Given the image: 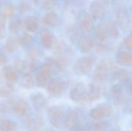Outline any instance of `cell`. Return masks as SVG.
I'll use <instances>...</instances> for the list:
<instances>
[{"instance_id":"obj_44","label":"cell","mask_w":132,"mask_h":131,"mask_svg":"<svg viewBox=\"0 0 132 131\" xmlns=\"http://www.w3.org/2000/svg\"><path fill=\"white\" fill-rule=\"evenodd\" d=\"M5 36V29H0V39H3Z\"/></svg>"},{"instance_id":"obj_24","label":"cell","mask_w":132,"mask_h":131,"mask_svg":"<svg viewBox=\"0 0 132 131\" xmlns=\"http://www.w3.org/2000/svg\"><path fill=\"white\" fill-rule=\"evenodd\" d=\"M14 92V89L11 84L0 86V97L1 98H9Z\"/></svg>"},{"instance_id":"obj_4","label":"cell","mask_w":132,"mask_h":131,"mask_svg":"<svg viewBox=\"0 0 132 131\" xmlns=\"http://www.w3.org/2000/svg\"><path fill=\"white\" fill-rule=\"evenodd\" d=\"M67 87V84L60 80L54 79L49 82L48 85L46 86V90L49 93L53 96H59L62 94Z\"/></svg>"},{"instance_id":"obj_16","label":"cell","mask_w":132,"mask_h":131,"mask_svg":"<svg viewBox=\"0 0 132 131\" xmlns=\"http://www.w3.org/2000/svg\"><path fill=\"white\" fill-rule=\"evenodd\" d=\"M45 127V121L44 118L39 113L33 114V120H32V130L42 131Z\"/></svg>"},{"instance_id":"obj_2","label":"cell","mask_w":132,"mask_h":131,"mask_svg":"<svg viewBox=\"0 0 132 131\" xmlns=\"http://www.w3.org/2000/svg\"><path fill=\"white\" fill-rule=\"evenodd\" d=\"M70 97L75 103H82L87 100V90L83 83L73 85L70 90Z\"/></svg>"},{"instance_id":"obj_43","label":"cell","mask_w":132,"mask_h":131,"mask_svg":"<svg viewBox=\"0 0 132 131\" xmlns=\"http://www.w3.org/2000/svg\"><path fill=\"white\" fill-rule=\"evenodd\" d=\"M125 81V86L128 87V89H129L131 91H132V78L126 79Z\"/></svg>"},{"instance_id":"obj_28","label":"cell","mask_w":132,"mask_h":131,"mask_svg":"<svg viewBox=\"0 0 132 131\" xmlns=\"http://www.w3.org/2000/svg\"><path fill=\"white\" fill-rule=\"evenodd\" d=\"M50 77H47L44 75H42L40 73H39L36 78V85L39 87H46V86L48 85L50 80Z\"/></svg>"},{"instance_id":"obj_9","label":"cell","mask_w":132,"mask_h":131,"mask_svg":"<svg viewBox=\"0 0 132 131\" xmlns=\"http://www.w3.org/2000/svg\"><path fill=\"white\" fill-rule=\"evenodd\" d=\"M90 12L92 14V15L95 18V19H102L103 17H104L105 14H106V9L104 8V6L98 2H94L91 3L90 7Z\"/></svg>"},{"instance_id":"obj_11","label":"cell","mask_w":132,"mask_h":131,"mask_svg":"<svg viewBox=\"0 0 132 131\" xmlns=\"http://www.w3.org/2000/svg\"><path fill=\"white\" fill-rule=\"evenodd\" d=\"M2 75L4 79L8 82L9 84H15L17 81V74L15 70V69H13L12 67L8 66H5L2 69Z\"/></svg>"},{"instance_id":"obj_13","label":"cell","mask_w":132,"mask_h":131,"mask_svg":"<svg viewBox=\"0 0 132 131\" xmlns=\"http://www.w3.org/2000/svg\"><path fill=\"white\" fill-rule=\"evenodd\" d=\"M101 97V90L97 84H91L89 90H87L88 101H97Z\"/></svg>"},{"instance_id":"obj_27","label":"cell","mask_w":132,"mask_h":131,"mask_svg":"<svg viewBox=\"0 0 132 131\" xmlns=\"http://www.w3.org/2000/svg\"><path fill=\"white\" fill-rule=\"evenodd\" d=\"M96 36L97 38L100 40V41H104L105 40L108 36V32H107V29H106V25H100L96 30Z\"/></svg>"},{"instance_id":"obj_21","label":"cell","mask_w":132,"mask_h":131,"mask_svg":"<svg viewBox=\"0 0 132 131\" xmlns=\"http://www.w3.org/2000/svg\"><path fill=\"white\" fill-rule=\"evenodd\" d=\"M118 62L121 66H130L132 64V56L127 52H122L118 56Z\"/></svg>"},{"instance_id":"obj_10","label":"cell","mask_w":132,"mask_h":131,"mask_svg":"<svg viewBox=\"0 0 132 131\" xmlns=\"http://www.w3.org/2000/svg\"><path fill=\"white\" fill-rule=\"evenodd\" d=\"M117 22L120 29L123 31H126L130 27L131 21L129 16L125 11H120L117 15Z\"/></svg>"},{"instance_id":"obj_48","label":"cell","mask_w":132,"mask_h":131,"mask_svg":"<svg viewBox=\"0 0 132 131\" xmlns=\"http://www.w3.org/2000/svg\"><path fill=\"white\" fill-rule=\"evenodd\" d=\"M131 35H132V34H131Z\"/></svg>"},{"instance_id":"obj_14","label":"cell","mask_w":132,"mask_h":131,"mask_svg":"<svg viewBox=\"0 0 132 131\" xmlns=\"http://www.w3.org/2000/svg\"><path fill=\"white\" fill-rule=\"evenodd\" d=\"M93 46L94 42L92 39L88 36H84L79 41V48L82 53H87L90 51Z\"/></svg>"},{"instance_id":"obj_30","label":"cell","mask_w":132,"mask_h":131,"mask_svg":"<svg viewBox=\"0 0 132 131\" xmlns=\"http://www.w3.org/2000/svg\"><path fill=\"white\" fill-rule=\"evenodd\" d=\"M105 124L104 123L96 122L89 127L88 131H105Z\"/></svg>"},{"instance_id":"obj_42","label":"cell","mask_w":132,"mask_h":131,"mask_svg":"<svg viewBox=\"0 0 132 131\" xmlns=\"http://www.w3.org/2000/svg\"><path fill=\"white\" fill-rule=\"evenodd\" d=\"M5 22H6L5 15L4 14L3 15H0V29H5Z\"/></svg>"},{"instance_id":"obj_38","label":"cell","mask_w":132,"mask_h":131,"mask_svg":"<svg viewBox=\"0 0 132 131\" xmlns=\"http://www.w3.org/2000/svg\"><path fill=\"white\" fill-rule=\"evenodd\" d=\"M69 131H86V128L83 124H81L79 122L75 125H73L72 127H70L69 129Z\"/></svg>"},{"instance_id":"obj_7","label":"cell","mask_w":132,"mask_h":131,"mask_svg":"<svg viewBox=\"0 0 132 131\" xmlns=\"http://www.w3.org/2000/svg\"><path fill=\"white\" fill-rule=\"evenodd\" d=\"M31 101L33 107L36 110L44 109L47 105V100L46 97L41 93H36L31 96Z\"/></svg>"},{"instance_id":"obj_12","label":"cell","mask_w":132,"mask_h":131,"mask_svg":"<svg viewBox=\"0 0 132 131\" xmlns=\"http://www.w3.org/2000/svg\"><path fill=\"white\" fill-rule=\"evenodd\" d=\"M79 122H80L79 114L75 111H71L69 113H67V115L65 117L63 120V126L66 128L70 129V127H72L73 125H75Z\"/></svg>"},{"instance_id":"obj_34","label":"cell","mask_w":132,"mask_h":131,"mask_svg":"<svg viewBox=\"0 0 132 131\" xmlns=\"http://www.w3.org/2000/svg\"><path fill=\"white\" fill-rule=\"evenodd\" d=\"M14 69L18 71H23L26 69V63L24 61L19 59L14 62Z\"/></svg>"},{"instance_id":"obj_18","label":"cell","mask_w":132,"mask_h":131,"mask_svg":"<svg viewBox=\"0 0 132 131\" xmlns=\"http://www.w3.org/2000/svg\"><path fill=\"white\" fill-rule=\"evenodd\" d=\"M34 85H35V81L32 76L29 74H26L22 77L20 81V86L22 88L25 90H30L34 86Z\"/></svg>"},{"instance_id":"obj_6","label":"cell","mask_w":132,"mask_h":131,"mask_svg":"<svg viewBox=\"0 0 132 131\" xmlns=\"http://www.w3.org/2000/svg\"><path fill=\"white\" fill-rule=\"evenodd\" d=\"M108 70V65L104 61H101L97 66L94 73V84L99 85L104 82Z\"/></svg>"},{"instance_id":"obj_46","label":"cell","mask_w":132,"mask_h":131,"mask_svg":"<svg viewBox=\"0 0 132 131\" xmlns=\"http://www.w3.org/2000/svg\"><path fill=\"white\" fill-rule=\"evenodd\" d=\"M27 131H39V130H32V129H30V130H28Z\"/></svg>"},{"instance_id":"obj_5","label":"cell","mask_w":132,"mask_h":131,"mask_svg":"<svg viewBox=\"0 0 132 131\" xmlns=\"http://www.w3.org/2000/svg\"><path fill=\"white\" fill-rule=\"evenodd\" d=\"M12 110L17 116L22 117L31 113V107L29 104L24 100H18L12 105Z\"/></svg>"},{"instance_id":"obj_23","label":"cell","mask_w":132,"mask_h":131,"mask_svg":"<svg viewBox=\"0 0 132 131\" xmlns=\"http://www.w3.org/2000/svg\"><path fill=\"white\" fill-rule=\"evenodd\" d=\"M19 41L14 36L9 37L5 43V49L9 53H12L14 52L19 46Z\"/></svg>"},{"instance_id":"obj_31","label":"cell","mask_w":132,"mask_h":131,"mask_svg":"<svg viewBox=\"0 0 132 131\" xmlns=\"http://www.w3.org/2000/svg\"><path fill=\"white\" fill-rule=\"evenodd\" d=\"M3 13H4V15L5 16L11 17L15 13V8H14V7L12 5L8 4V5H5V7L3 8Z\"/></svg>"},{"instance_id":"obj_41","label":"cell","mask_w":132,"mask_h":131,"mask_svg":"<svg viewBox=\"0 0 132 131\" xmlns=\"http://www.w3.org/2000/svg\"><path fill=\"white\" fill-rule=\"evenodd\" d=\"M7 58L3 53H0V66L5 65L7 63Z\"/></svg>"},{"instance_id":"obj_36","label":"cell","mask_w":132,"mask_h":131,"mask_svg":"<svg viewBox=\"0 0 132 131\" xmlns=\"http://www.w3.org/2000/svg\"><path fill=\"white\" fill-rule=\"evenodd\" d=\"M32 41V38L29 34H25V35L22 36L19 39V42H21L23 45H28Z\"/></svg>"},{"instance_id":"obj_26","label":"cell","mask_w":132,"mask_h":131,"mask_svg":"<svg viewBox=\"0 0 132 131\" xmlns=\"http://www.w3.org/2000/svg\"><path fill=\"white\" fill-rule=\"evenodd\" d=\"M69 60L66 57H60L56 62L55 65L56 67V69L59 71H64L66 70L69 66Z\"/></svg>"},{"instance_id":"obj_35","label":"cell","mask_w":132,"mask_h":131,"mask_svg":"<svg viewBox=\"0 0 132 131\" xmlns=\"http://www.w3.org/2000/svg\"><path fill=\"white\" fill-rule=\"evenodd\" d=\"M57 5V0H44L43 7L46 9L53 8Z\"/></svg>"},{"instance_id":"obj_1","label":"cell","mask_w":132,"mask_h":131,"mask_svg":"<svg viewBox=\"0 0 132 131\" xmlns=\"http://www.w3.org/2000/svg\"><path fill=\"white\" fill-rule=\"evenodd\" d=\"M46 116L49 123L55 128H60L63 126V111L60 106L53 105L47 108Z\"/></svg>"},{"instance_id":"obj_15","label":"cell","mask_w":132,"mask_h":131,"mask_svg":"<svg viewBox=\"0 0 132 131\" xmlns=\"http://www.w3.org/2000/svg\"><path fill=\"white\" fill-rule=\"evenodd\" d=\"M43 21L46 25L49 27H56L58 24V16L54 12H50L44 16Z\"/></svg>"},{"instance_id":"obj_33","label":"cell","mask_w":132,"mask_h":131,"mask_svg":"<svg viewBox=\"0 0 132 131\" xmlns=\"http://www.w3.org/2000/svg\"><path fill=\"white\" fill-rule=\"evenodd\" d=\"M20 25H21V24L19 20H16V19L12 20L9 22V30L13 32H15L16 31H18L19 29Z\"/></svg>"},{"instance_id":"obj_37","label":"cell","mask_w":132,"mask_h":131,"mask_svg":"<svg viewBox=\"0 0 132 131\" xmlns=\"http://www.w3.org/2000/svg\"><path fill=\"white\" fill-rule=\"evenodd\" d=\"M124 44L125 48L129 50V51H132V35H129L128 36L125 40H124Z\"/></svg>"},{"instance_id":"obj_47","label":"cell","mask_w":132,"mask_h":131,"mask_svg":"<svg viewBox=\"0 0 132 131\" xmlns=\"http://www.w3.org/2000/svg\"><path fill=\"white\" fill-rule=\"evenodd\" d=\"M2 0H0V2H2Z\"/></svg>"},{"instance_id":"obj_3","label":"cell","mask_w":132,"mask_h":131,"mask_svg":"<svg viewBox=\"0 0 132 131\" xmlns=\"http://www.w3.org/2000/svg\"><path fill=\"white\" fill-rule=\"evenodd\" d=\"M94 60L90 57H84L80 59L74 65L73 69L75 73L80 76H84L92 68Z\"/></svg>"},{"instance_id":"obj_19","label":"cell","mask_w":132,"mask_h":131,"mask_svg":"<svg viewBox=\"0 0 132 131\" xmlns=\"http://www.w3.org/2000/svg\"><path fill=\"white\" fill-rule=\"evenodd\" d=\"M25 27L27 31L34 32L38 29V22L33 16L27 17L25 20Z\"/></svg>"},{"instance_id":"obj_20","label":"cell","mask_w":132,"mask_h":131,"mask_svg":"<svg viewBox=\"0 0 132 131\" xmlns=\"http://www.w3.org/2000/svg\"><path fill=\"white\" fill-rule=\"evenodd\" d=\"M97 109L100 110L103 118H107L109 117L112 115L113 113V107L108 103H101L97 106Z\"/></svg>"},{"instance_id":"obj_45","label":"cell","mask_w":132,"mask_h":131,"mask_svg":"<svg viewBox=\"0 0 132 131\" xmlns=\"http://www.w3.org/2000/svg\"><path fill=\"white\" fill-rule=\"evenodd\" d=\"M2 77H3V75H1L0 74V83L2 81Z\"/></svg>"},{"instance_id":"obj_22","label":"cell","mask_w":132,"mask_h":131,"mask_svg":"<svg viewBox=\"0 0 132 131\" xmlns=\"http://www.w3.org/2000/svg\"><path fill=\"white\" fill-rule=\"evenodd\" d=\"M106 29L108 36L116 38L119 36V29L117 24L114 22H108L106 24Z\"/></svg>"},{"instance_id":"obj_8","label":"cell","mask_w":132,"mask_h":131,"mask_svg":"<svg viewBox=\"0 0 132 131\" xmlns=\"http://www.w3.org/2000/svg\"><path fill=\"white\" fill-rule=\"evenodd\" d=\"M18 124L7 117L0 118V131H18Z\"/></svg>"},{"instance_id":"obj_40","label":"cell","mask_w":132,"mask_h":131,"mask_svg":"<svg viewBox=\"0 0 132 131\" xmlns=\"http://www.w3.org/2000/svg\"><path fill=\"white\" fill-rule=\"evenodd\" d=\"M30 9V5L29 4H27L26 2H22L20 5V11L21 12H26V11H29Z\"/></svg>"},{"instance_id":"obj_32","label":"cell","mask_w":132,"mask_h":131,"mask_svg":"<svg viewBox=\"0 0 132 131\" xmlns=\"http://www.w3.org/2000/svg\"><path fill=\"white\" fill-rule=\"evenodd\" d=\"M114 76L119 80H125L128 76V72L125 69H118L114 73Z\"/></svg>"},{"instance_id":"obj_25","label":"cell","mask_w":132,"mask_h":131,"mask_svg":"<svg viewBox=\"0 0 132 131\" xmlns=\"http://www.w3.org/2000/svg\"><path fill=\"white\" fill-rule=\"evenodd\" d=\"M81 28L84 32H90L94 29V22L90 16L86 15L83 19L81 22Z\"/></svg>"},{"instance_id":"obj_39","label":"cell","mask_w":132,"mask_h":131,"mask_svg":"<svg viewBox=\"0 0 132 131\" xmlns=\"http://www.w3.org/2000/svg\"><path fill=\"white\" fill-rule=\"evenodd\" d=\"M9 110V107L8 105L2 102V101H0V115H3V114H5Z\"/></svg>"},{"instance_id":"obj_17","label":"cell","mask_w":132,"mask_h":131,"mask_svg":"<svg viewBox=\"0 0 132 131\" xmlns=\"http://www.w3.org/2000/svg\"><path fill=\"white\" fill-rule=\"evenodd\" d=\"M111 94L113 100L120 103L123 100V90L119 85H114L111 89Z\"/></svg>"},{"instance_id":"obj_29","label":"cell","mask_w":132,"mask_h":131,"mask_svg":"<svg viewBox=\"0 0 132 131\" xmlns=\"http://www.w3.org/2000/svg\"><path fill=\"white\" fill-rule=\"evenodd\" d=\"M42 44L46 48H50L53 45V36L50 32H46L43 35L41 39Z\"/></svg>"}]
</instances>
